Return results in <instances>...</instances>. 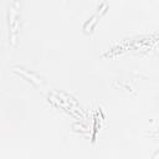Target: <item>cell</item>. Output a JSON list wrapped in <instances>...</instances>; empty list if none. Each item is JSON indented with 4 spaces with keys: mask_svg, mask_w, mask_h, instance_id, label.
Returning <instances> with one entry per match:
<instances>
[{
    "mask_svg": "<svg viewBox=\"0 0 159 159\" xmlns=\"http://www.w3.org/2000/svg\"><path fill=\"white\" fill-rule=\"evenodd\" d=\"M97 22H98V15L91 16V19H88V20L83 24V26H82L83 31H84L86 34H92L93 30H94V27H96V25H97Z\"/></svg>",
    "mask_w": 159,
    "mask_h": 159,
    "instance_id": "obj_3",
    "label": "cell"
},
{
    "mask_svg": "<svg viewBox=\"0 0 159 159\" xmlns=\"http://www.w3.org/2000/svg\"><path fill=\"white\" fill-rule=\"evenodd\" d=\"M14 72H19V75L24 78V80H26V81H29V82H31L34 86H41L43 82H42V80L41 78H39L35 73H31L30 72V75H29V72H26L24 68H14Z\"/></svg>",
    "mask_w": 159,
    "mask_h": 159,
    "instance_id": "obj_2",
    "label": "cell"
},
{
    "mask_svg": "<svg viewBox=\"0 0 159 159\" xmlns=\"http://www.w3.org/2000/svg\"><path fill=\"white\" fill-rule=\"evenodd\" d=\"M9 32L14 46H16L20 30V0H12L9 6Z\"/></svg>",
    "mask_w": 159,
    "mask_h": 159,
    "instance_id": "obj_1",
    "label": "cell"
},
{
    "mask_svg": "<svg viewBox=\"0 0 159 159\" xmlns=\"http://www.w3.org/2000/svg\"><path fill=\"white\" fill-rule=\"evenodd\" d=\"M107 9H108V5L106 4V2H102L99 6H98V11L101 10V12H99V15H102V14H104L106 11H107Z\"/></svg>",
    "mask_w": 159,
    "mask_h": 159,
    "instance_id": "obj_4",
    "label": "cell"
}]
</instances>
